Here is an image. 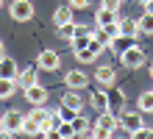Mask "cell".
<instances>
[{
	"mask_svg": "<svg viewBox=\"0 0 153 139\" xmlns=\"http://www.w3.org/2000/svg\"><path fill=\"white\" fill-rule=\"evenodd\" d=\"M109 111H111V114H123V111H125V95L120 89L109 92Z\"/></svg>",
	"mask_w": 153,
	"mask_h": 139,
	"instance_id": "30bf717a",
	"label": "cell"
},
{
	"mask_svg": "<svg viewBox=\"0 0 153 139\" xmlns=\"http://www.w3.org/2000/svg\"><path fill=\"white\" fill-rule=\"evenodd\" d=\"M120 33L134 36V39H137V36H139V22L134 20V17H125V20H120Z\"/></svg>",
	"mask_w": 153,
	"mask_h": 139,
	"instance_id": "ac0fdd59",
	"label": "cell"
},
{
	"mask_svg": "<svg viewBox=\"0 0 153 139\" xmlns=\"http://www.w3.org/2000/svg\"><path fill=\"white\" fill-rule=\"evenodd\" d=\"M22 120H25L22 111L11 109V111H6V114L0 117V123L6 125V131H8V134H17V131H22Z\"/></svg>",
	"mask_w": 153,
	"mask_h": 139,
	"instance_id": "3957f363",
	"label": "cell"
},
{
	"mask_svg": "<svg viewBox=\"0 0 153 139\" xmlns=\"http://www.w3.org/2000/svg\"><path fill=\"white\" fill-rule=\"evenodd\" d=\"M0 56H6V48H3V42H0Z\"/></svg>",
	"mask_w": 153,
	"mask_h": 139,
	"instance_id": "1f68e13d",
	"label": "cell"
},
{
	"mask_svg": "<svg viewBox=\"0 0 153 139\" xmlns=\"http://www.w3.org/2000/svg\"><path fill=\"white\" fill-rule=\"evenodd\" d=\"M120 61H123V67H128V70H139L142 64H145V50L137 48V45H131L125 53H120Z\"/></svg>",
	"mask_w": 153,
	"mask_h": 139,
	"instance_id": "6da1fadb",
	"label": "cell"
},
{
	"mask_svg": "<svg viewBox=\"0 0 153 139\" xmlns=\"http://www.w3.org/2000/svg\"><path fill=\"white\" fill-rule=\"evenodd\" d=\"M36 67H42V70H59V67H61L59 53H56V50H42V53H39Z\"/></svg>",
	"mask_w": 153,
	"mask_h": 139,
	"instance_id": "8992f818",
	"label": "cell"
},
{
	"mask_svg": "<svg viewBox=\"0 0 153 139\" xmlns=\"http://www.w3.org/2000/svg\"><path fill=\"white\" fill-rule=\"evenodd\" d=\"M17 83H20L22 89L33 86V83H36V67H25V70H20V72H17Z\"/></svg>",
	"mask_w": 153,
	"mask_h": 139,
	"instance_id": "7c38bea8",
	"label": "cell"
},
{
	"mask_svg": "<svg viewBox=\"0 0 153 139\" xmlns=\"http://www.w3.org/2000/svg\"><path fill=\"white\" fill-rule=\"evenodd\" d=\"M89 103L92 109L100 114V111H109V92H95V95H89Z\"/></svg>",
	"mask_w": 153,
	"mask_h": 139,
	"instance_id": "4fadbf2b",
	"label": "cell"
},
{
	"mask_svg": "<svg viewBox=\"0 0 153 139\" xmlns=\"http://www.w3.org/2000/svg\"><path fill=\"white\" fill-rule=\"evenodd\" d=\"M145 11H153V0H148V3H145Z\"/></svg>",
	"mask_w": 153,
	"mask_h": 139,
	"instance_id": "4dcf8cb0",
	"label": "cell"
},
{
	"mask_svg": "<svg viewBox=\"0 0 153 139\" xmlns=\"http://www.w3.org/2000/svg\"><path fill=\"white\" fill-rule=\"evenodd\" d=\"M73 11H75L73 6H61V8H56V11H53V22H56V25L73 22Z\"/></svg>",
	"mask_w": 153,
	"mask_h": 139,
	"instance_id": "d6986e66",
	"label": "cell"
},
{
	"mask_svg": "<svg viewBox=\"0 0 153 139\" xmlns=\"http://www.w3.org/2000/svg\"><path fill=\"white\" fill-rule=\"evenodd\" d=\"M0 117H3V114H0Z\"/></svg>",
	"mask_w": 153,
	"mask_h": 139,
	"instance_id": "d590c367",
	"label": "cell"
},
{
	"mask_svg": "<svg viewBox=\"0 0 153 139\" xmlns=\"http://www.w3.org/2000/svg\"><path fill=\"white\" fill-rule=\"evenodd\" d=\"M95 123L100 125L103 131H109V134H111L114 128H117V114H111V111H100V117H97Z\"/></svg>",
	"mask_w": 153,
	"mask_h": 139,
	"instance_id": "e0dca14e",
	"label": "cell"
},
{
	"mask_svg": "<svg viewBox=\"0 0 153 139\" xmlns=\"http://www.w3.org/2000/svg\"><path fill=\"white\" fill-rule=\"evenodd\" d=\"M89 3H92V0H70L73 8H89Z\"/></svg>",
	"mask_w": 153,
	"mask_h": 139,
	"instance_id": "f1b7e54d",
	"label": "cell"
},
{
	"mask_svg": "<svg viewBox=\"0 0 153 139\" xmlns=\"http://www.w3.org/2000/svg\"><path fill=\"white\" fill-rule=\"evenodd\" d=\"M139 33H148V36H153V11H145L139 17Z\"/></svg>",
	"mask_w": 153,
	"mask_h": 139,
	"instance_id": "44dd1931",
	"label": "cell"
},
{
	"mask_svg": "<svg viewBox=\"0 0 153 139\" xmlns=\"http://www.w3.org/2000/svg\"><path fill=\"white\" fill-rule=\"evenodd\" d=\"M139 111L142 114H153V89L139 95Z\"/></svg>",
	"mask_w": 153,
	"mask_h": 139,
	"instance_id": "7402d4cb",
	"label": "cell"
},
{
	"mask_svg": "<svg viewBox=\"0 0 153 139\" xmlns=\"http://www.w3.org/2000/svg\"><path fill=\"white\" fill-rule=\"evenodd\" d=\"M89 39H92V33H75L73 39H70V45H73V53H75V50H84L86 45H89Z\"/></svg>",
	"mask_w": 153,
	"mask_h": 139,
	"instance_id": "d4e9b609",
	"label": "cell"
},
{
	"mask_svg": "<svg viewBox=\"0 0 153 139\" xmlns=\"http://www.w3.org/2000/svg\"><path fill=\"white\" fill-rule=\"evenodd\" d=\"M139 3H142V6H145V3H148V0H139Z\"/></svg>",
	"mask_w": 153,
	"mask_h": 139,
	"instance_id": "836d02e7",
	"label": "cell"
},
{
	"mask_svg": "<svg viewBox=\"0 0 153 139\" xmlns=\"http://www.w3.org/2000/svg\"><path fill=\"white\" fill-rule=\"evenodd\" d=\"M131 136H137V139H153V128H145V125H142V128H137Z\"/></svg>",
	"mask_w": 153,
	"mask_h": 139,
	"instance_id": "83f0119b",
	"label": "cell"
},
{
	"mask_svg": "<svg viewBox=\"0 0 153 139\" xmlns=\"http://www.w3.org/2000/svg\"><path fill=\"white\" fill-rule=\"evenodd\" d=\"M22 134H28V136H36V134H42V125H39L33 117H25V120H22Z\"/></svg>",
	"mask_w": 153,
	"mask_h": 139,
	"instance_id": "603a6c76",
	"label": "cell"
},
{
	"mask_svg": "<svg viewBox=\"0 0 153 139\" xmlns=\"http://www.w3.org/2000/svg\"><path fill=\"white\" fill-rule=\"evenodd\" d=\"M139 114H142V111H123V114H120V123H123V128L128 134H134L137 128H142V117Z\"/></svg>",
	"mask_w": 153,
	"mask_h": 139,
	"instance_id": "52a82bcc",
	"label": "cell"
},
{
	"mask_svg": "<svg viewBox=\"0 0 153 139\" xmlns=\"http://www.w3.org/2000/svg\"><path fill=\"white\" fill-rule=\"evenodd\" d=\"M95 22L97 25H109V22H120V14L111 11V8H97V14H95Z\"/></svg>",
	"mask_w": 153,
	"mask_h": 139,
	"instance_id": "5bb4252c",
	"label": "cell"
},
{
	"mask_svg": "<svg viewBox=\"0 0 153 139\" xmlns=\"http://www.w3.org/2000/svg\"><path fill=\"white\" fill-rule=\"evenodd\" d=\"M17 72H20L17 61L8 56H0V78H17Z\"/></svg>",
	"mask_w": 153,
	"mask_h": 139,
	"instance_id": "8fae6325",
	"label": "cell"
},
{
	"mask_svg": "<svg viewBox=\"0 0 153 139\" xmlns=\"http://www.w3.org/2000/svg\"><path fill=\"white\" fill-rule=\"evenodd\" d=\"M17 78H0V97H14V92H17Z\"/></svg>",
	"mask_w": 153,
	"mask_h": 139,
	"instance_id": "ffe728a7",
	"label": "cell"
},
{
	"mask_svg": "<svg viewBox=\"0 0 153 139\" xmlns=\"http://www.w3.org/2000/svg\"><path fill=\"white\" fill-rule=\"evenodd\" d=\"M22 92H25V100H28L31 106H45V100H48V89L39 86V83H33V86L22 89Z\"/></svg>",
	"mask_w": 153,
	"mask_h": 139,
	"instance_id": "277c9868",
	"label": "cell"
},
{
	"mask_svg": "<svg viewBox=\"0 0 153 139\" xmlns=\"http://www.w3.org/2000/svg\"><path fill=\"white\" fill-rule=\"evenodd\" d=\"M0 6H3V0H0Z\"/></svg>",
	"mask_w": 153,
	"mask_h": 139,
	"instance_id": "e575fe53",
	"label": "cell"
},
{
	"mask_svg": "<svg viewBox=\"0 0 153 139\" xmlns=\"http://www.w3.org/2000/svg\"><path fill=\"white\" fill-rule=\"evenodd\" d=\"M61 103L70 106V109H75V111H84V103H86V100L78 95V89H67L64 95H61Z\"/></svg>",
	"mask_w": 153,
	"mask_h": 139,
	"instance_id": "ba28073f",
	"label": "cell"
},
{
	"mask_svg": "<svg viewBox=\"0 0 153 139\" xmlns=\"http://www.w3.org/2000/svg\"><path fill=\"white\" fill-rule=\"evenodd\" d=\"M150 78H153V64H150Z\"/></svg>",
	"mask_w": 153,
	"mask_h": 139,
	"instance_id": "d6a6232c",
	"label": "cell"
},
{
	"mask_svg": "<svg viewBox=\"0 0 153 139\" xmlns=\"http://www.w3.org/2000/svg\"><path fill=\"white\" fill-rule=\"evenodd\" d=\"M59 125H61V114L59 111H50V117L42 123V136H56Z\"/></svg>",
	"mask_w": 153,
	"mask_h": 139,
	"instance_id": "9c48e42d",
	"label": "cell"
},
{
	"mask_svg": "<svg viewBox=\"0 0 153 139\" xmlns=\"http://www.w3.org/2000/svg\"><path fill=\"white\" fill-rule=\"evenodd\" d=\"M73 33H75V22H64V25H59V36H61V39H73Z\"/></svg>",
	"mask_w": 153,
	"mask_h": 139,
	"instance_id": "4316f807",
	"label": "cell"
},
{
	"mask_svg": "<svg viewBox=\"0 0 153 139\" xmlns=\"http://www.w3.org/2000/svg\"><path fill=\"white\" fill-rule=\"evenodd\" d=\"M64 83H67V89H84L86 83H89V75L84 70H70L67 75H64Z\"/></svg>",
	"mask_w": 153,
	"mask_h": 139,
	"instance_id": "5b68a950",
	"label": "cell"
},
{
	"mask_svg": "<svg viewBox=\"0 0 153 139\" xmlns=\"http://www.w3.org/2000/svg\"><path fill=\"white\" fill-rule=\"evenodd\" d=\"M8 11H11V17L17 22H28L33 17V6H31V0H14Z\"/></svg>",
	"mask_w": 153,
	"mask_h": 139,
	"instance_id": "7a4b0ae2",
	"label": "cell"
},
{
	"mask_svg": "<svg viewBox=\"0 0 153 139\" xmlns=\"http://www.w3.org/2000/svg\"><path fill=\"white\" fill-rule=\"evenodd\" d=\"M28 117H33V120H36V123L42 125V123H45V120H48V117H50V111H48V109H45V106H36V109H33V111H31V114H28Z\"/></svg>",
	"mask_w": 153,
	"mask_h": 139,
	"instance_id": "484cf974",
	"label": "cell"
},
{
	"mask_svg": "<svg viewBox=\"0 0 153 139\" xmlns=\"http://www.w3.org/2000/svg\"><path fill=\"white\" fill-rule=\"evenodd\" d=\"M95 81H97V83H103V86H111V83H114V70L109 67V64L97 67V70H95Z\"/></svg>",
	"mask_w": 153,
	"mask_h": 139,
	"instance_id": "9a60e30c",
	"label": "cell"
},
{
	"mask_svg": "<svg viewBox=\"0 0 153 139\" xmlns=\"http://www.w3.org/2000/svg\"><path fill=\"white\" fill-rule=\"evenodd\" d=\"M97 56H100V53H97V50H92V48H89V45H86L84 50H75V59H78L81 64H89V61H95Z\"/></svg>",
	"mask_w": 153,
	"mask_h": 139,
	"instance_id": "cb8c5ba5",
	"label": "cell"
},
{
	"mask_svg": "<svg viewBox=\"0 0 153 139\" xmlns=\"http://www.w3.org/2000/svg\"><path fill=\"white\" fill-rule=\"evenodd\" d=\"M100 6H103V8H111V11H117V8H120V0H103Z\"/></svg>",
	"mask_w": 153,
	"mask_h": 139,
	"instance_id": "f546056e",
	"label": "cell"
},
{
	"mask_svg": "<svg viewBox=\"0 0 153 139\" xmlns=\"http://www.w3.org/2000/svg\"><path fill=\"white\" fill-rule=\"evenodd\" d=\"M131 45H134V36L120 33V36H114V39H111V45H109V48H111L114 53H125V50L131 48Z\"/></svg>",
	"mask_w": 153,
	"mask_h": 139,
	"instance_id": "2e32d148",
	"label": "cell"
}]
</instances>
